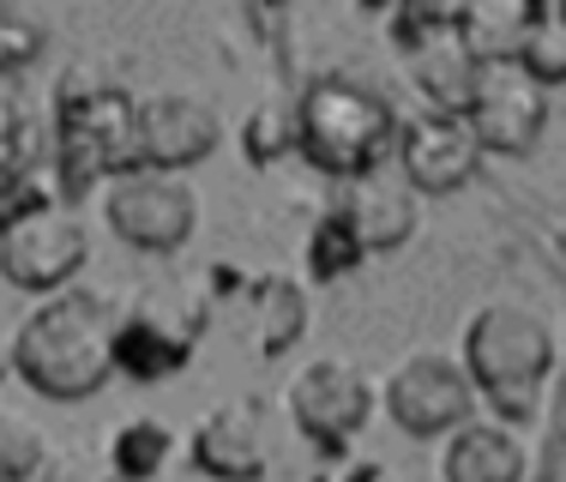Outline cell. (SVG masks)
Returning a JSON list of instances; mask_svg holds the SVG:
<instances>
[{"mask_svg": "<svg viewBox=\"0 0 566 482\" xmlns=\"http://www.w3.org/2000/svg\"><path fill=\"white\" fill-rule=\"evenodd\" d=\"M169 452H175L169 422H157V417H120L115 434H109V471L127 476V482H151L169 464Z\"/></svg>", "mask_w": 566, "mask_h": 482, "instance_id": "18", "label": "cell"}, {"mask_svg": "<svg viewBox=\"0 0 566 482\" xmlns=\"http://www.w3.org/2000/svg\"><path fill=\"white\" fill-rule=\"evenodd\" d=\"M374 410V386L349 356H314L290 380V422L314 447H344Z\"/></svg>", "mask_w": 566, "mask_h": 482, "instance_id": "7", "label": "cell"}, {"mask_svg": "<svg viewBox=\"0 0 566 482\" xmlns=\"http://www.w3.org/2000/svg\"><path fill=\"white\" fill-rule=\"evenodd\" d=\"M7 368H12V332L0 326V380H7Z\"/></svg>", "mask_w": 566, "mask_h": 482, "instance_id": "28", "label": "cell"}, {"mask_svg": "<svg viewBox=\"0 0 566 482\" xmlns=\"http://www.w3.org/2000/svg\"><path fill=\"white\" fill-rule=\"evenodd\" d=\"M398 164L410 193H458L482 164V145L464 120L452 115H410L398 120Z\"/></svg>", "mask_w": 566, "mask_h": 482, "instance_id": "11", "label": "cell"}, {"mask_svg": "<svg viewBox=\"0 0 566 482\" xmlns=\"http://www.w3.org/2000/svg\"><path fill=\"white\" fill-rule=\"evenodd\" d=\"M85 253H91L85 223H78L73 211L49 206V211H36L31 223H19V230L0 235V277H7L12 290L61 296V290L78 277Z\"/></svg>", "mask_w": 566, "mask_h": 482, "instance_id": "8", "label": "cell"}, {"mask_svg": "<svg viewBox=\"0 0 566 482\" xmlns=\"http://www.w3.org/2000/svg\"><path fill=\"white\" fill-rule=\"evenodd\" d=\"M524 19H531V7H524V0H470V7H458V43L476 55V66L518 61Z\"/></svg>", "mask_w": 566, "mask_h": 482, "instance_id": "17", "label": "cell"}, {"mask_svg": "<svg viewBox=\"0 0 566 482\" xmlns=\"http://www.w3.org/2000/svg\"><path fill=\"white\" fill-rule=\"evenodd\" d=\"M193 464L211 482H260L272 464V440L253 405H211L193 422Z\"/></svg>", "mask_w": 566, "mask_h": 482, "instance_id": "12", "label": "cell"}, {"mask_svg": "<svg viewBox=\"0 0 566 482\" xmlns=\"http://www.w3.org/2000/svg\"><path fill=\"white\" fill-rule=\"evenodd\" d=\"M410 55V78H416V91L428 97V115H452V120H464L470 115V97H476V55H470L464 43H458V24L452 31H434V36H422L416 49H403Z\"/></svg>", "mask_w": 566, "mask_h": 482, "instance_id": "15", "label": "cell"}, {"mask_svg": "<svg viewBox=\"0 0 566 482\" xmlns=\"http://www.w3.org/2000/svg\"><path fill=\"white\" fill-rule=\"evenodd\" d=\"M344 218L356 223V235L368 253H398L403 241L416 235V193H410V181L368 176L344 199Z\"/></svg>", "mask_w": 566, "mask_h": 482, "instance_id": "16", "label": "cell"}, {"mask_svg": "<svg viewBox=\"0 0 566 482\" xmlns=\"http://www.w3.org/2000/svg\"><path fill=\"white\" fill-rule=\"evenodd\" d=\"M518 66L536 85H560L566 78V0H531L524 19V43H518Z\"/></svg>", "mask_w": 566, "mask_h": 482, "instance_id": "19", "label": "cell"}, {"mask_svg": "<svg viewBox=\"0 0 566 482\" xmlns=\"http://www.w3.org/2000/svg\"><path fill=\"white\" fill-rule=\"evenodd\" d=\"M464 374L476 386V398H489L501 410V422H518L536 410L555 368V332L531 302L494 296L464 319Z\"/></svg>", "mask_w": 566, "mask_h": 482, "instance_id": "2", "label": "cell"}, {"mask_svg": "<svg viewBox=\"0 0 566 482\" xmlns=\"http://www.w3.org/2000/svg\"><path fill=\"white\" fill-rule=\"evenodd\" d=\"M361 260H368V248H361L356 223L344 218V206L326 211V218L314 223V235H307V272L314 277H344V272H356Z\"/></svg>", "mask_w": 566, "mask_h": 482, "instance_id": "22", "label": "cell"}, {"mask_svg": "<svg viewBox=\"0 0 566 482\" xmlns=\"http://www.w3.org/2000/svg\"><path fill=\"white\" fill-rule=\"evenodd\" d=\"M307 326V296L295 277H260V338L265 350H290Z\"/></svg>", "mask_w": 566, "mask_h": 482, "instance_id": "23", "label": "cell"}, {"mask_svg": "<svg viewBox=\"0 0 566 482\" xmlns=\"http://www.w3.org/2000/svg\"><path fill=\"white\" fill-rule=\"evenodd\" d=\"M386 410L403 434H452L476 417V386H470L464 362L447 350H410L386 374Z\"/></svg>", "mask_w": 566, "mask_h": 482, "instance_id": "6", "label": "cell"}, {"mask_svg": "<svg viewBox=\"0 0 566 482\" xmlns=\"http://www.w3.org/2000/svg\"><path fill=\"white\" fill-rule=\"evenodd\" d=\"M49 471V440L24 410L0 405V482H36Z\"/></svg>", "mask_w": 566, "mask_h": 482, "instance_id": "21", "label": "cell"}, {"mask_svg": "<svg viewBox=\"0 0 566 482\" xmlns=\"http://www.w3.org/2000/svg\"><path fill=\"white\" fill-rule=\"evenodd\" d=\"M12 374L43 398H91L115 374V314L91 290L43 296L12 332Z\"/></svg>", "mask_w": 566, "mask_h": 482, "instance_id": "1", "label": "cell"}, {"mask_svg": "<svg viewBox=\"0 0 566 482\" xmlns=\"http://www.w3.org/2000/svg\"><path fill=\"white\" fill-rule=\"evenodd\" d=\"M193 362V332L181 319H169L164 307H133V314L115 319V368L127 380L151 386V380H169Z\"/></svg>", "mask_w": 566, "mask_h": 482, "instance_id": "13", "label": "cell"}, {"mask_svg": "<svg viewBox=\"0 0 566 482\" xmlns=\"http://www.w3.org/2000/svg\"><path fill=\"white\" fill-rule=\"evenodd\" d=\"M524 440L501 417H470L464 428L447 434L440 452V476L447 482H524Z\"/></svg>", "mask_w": 566, "mask_h": 482, "instance_id": "14", "label": "cell"}, {"mask_svg": "<svg viewBox=\"0 0 566 482\" xmlns=\"http://www.w3.org/2000/svg\"><path fill=\"white\" fill-rule=\"evenodd\" d=\"M43 55V24L19 7H0V73H24Z\"/></svg>", "mask_w": 566, "mask_h": 482, "instance_id": "26", "label": "cell"}, {"mask_svg": "<svg viewBox=\"0 0 566 482\" xmlns=\"http://www.w3.org/2000/svg\"><path fill=\"white\" fill-rule=\"evenodd\" d=\"M55 187H61L55 157H49V164H0V235L55 206V199H61Z\"/></svg>", "mask_w": 566, "mask_h": 482, "instance_id": "20", "label": "cell"}, {"mask_svg": "<svg viewBox=\"0 0 566 482\" xmlns=\"http://www.w3.org/2000/svg\"><path fill=\"white\" fill-rule=\"evenodd\" d=\"M55 169L61 187L115 181L139 169V97L91 66H73L55 85Z\"/></svg>", "mask_w": 566, "mask_h": 482, "instance_id": "3", "label": "cell"}, {"mask_svg": "<svg viewBox=\"0 0 566 482\" xmlns=\"http://www.w3.org/2000/svg\"><path fill=\"white\" fill-rule=\"evenodd\" d=\"M543 120H548V97L518 61H489L476 73V97H470L464 127L476 133L482 151H501L518 157L543 139Z\"/></svg>", "mask_w": 566, "mask_h": 482, "instance_id": "9", "label": "cell"}, {"mask_svg": "<svg viewBox=\"0 0 566 482\" xmlns=\"http://www.w3.org/2000/svg\"><path fill=\"white\" fill-rule=\"evenodd\" d=\"M36 482H109V471H103V464H91V459H61V464H49Z\"/></svg>", "mask_w": 566, "mask_h": 482, "instance_id": "27", "label": "cell"}, {"mask_svg": "<svg viewBox=\"0 0 566 482\" xmlns=\"http://www.w3.org/2000/svg\"><path fill=\"white\" fill-rule=\"evenodd\" d=\"M218 139H223V115L199 91H151V97H139V169L181 176L187 164L211 157Z\"/></svg>", "mask_w": 566, "mask_h": 482, "instance_id": "10", "label": "cell"}, {"mask_svg": "<svg viewBox=\"0 0 566 482\" xmlns=\"http://www.w3.org/2000/svg\"><path fill=\"white\" fill-rule=\"evenodd\" d=\"M55 145H43L36 115L19 91H0V164H49Z\"/></svg>", "mask_w": 566, "mask_h": 482, "instance_id": "24", "label": "cell"}, {"mask_svg": "<svg viewBox=\"0 0 566 482\" xmlns=\"http://www.w3.org/2000/svg\"><path fill=\"white\" fill-rule=\"evenodd\" d=\"M302 115V157L326 176L368 181L386 151H398V115L368 78L356 73H319L295 97Z\"/></svg>", "mask_w": 566, "mask_h": 482, "instance_id": "4", "label": "cell"}, {"mask_svg": "<svg viewBox=\"0 0 566 482\" xmlns=\"http://www.w3.org/2000/svg\"><path fill=\"white\" fill-rule=\"evenodd\" d=\"M290 145H302V115H295V103L265 97L260 109L248 115V151L260 157V164H272V157L290 151Z\"/></svg>", "mask_w": 566, "mask_h": 482, "instance_id": "25", "label": "cell"}, {"mask_svg": "<svg viewBox=\"0 0 566 482\" xmlns=\"http://www.w3.org/2000/svg\"><path fill=\"white\" fill-rule=\"evenodd\" d=\"M103 218L127 248L169 253L199 230V193L181 176H164V169H127L103 193Z\"/></svg>", "mask_w": 566, "mask_h": 482, "instance_id": "5", "label": "cell"}]
</instances>
